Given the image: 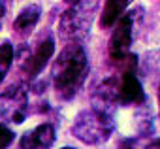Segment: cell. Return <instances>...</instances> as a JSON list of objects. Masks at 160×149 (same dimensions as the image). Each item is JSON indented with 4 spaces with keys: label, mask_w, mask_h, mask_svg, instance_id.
Returning <instances> with one entry per match:
<instances>
[{
    "label": "cell",
    "mask_w": 160,
    "mask_h": 149,
    "mask_svg": "<svg viewBox=\"0 0 160 149\" xmlns=\"http://www.w3.org/2000/svg\"><path fill=\"white\" fill-rule=\"evenodd\" d=\"M158 106H160V85H158Z\"/></svg>",
    "instance_id": "cell-17"
},
{
    "label": "cell",
    "mask_w": 160,
    "mask_h": 149,
    "mask_svg": "<svg viewBox=\"0 0 160 149\" xmlns=\"http://www.w3.org/2000/svg\"><path fill=\"white\" fill-rule=\"evenodd\" d=\"M117 93H119V78L113 76L104 80L92 93V108L113 115V110L117 106Z\"/></svg>",
    "instance_id": "cell-8"
},
{
    "label": "cell",
    "mask_w": 160,
    "mask_h": 149,
    "mask_svg": "<svg viewBox=\"0 0 160 149\" xmlns=\"http://www.w3.org/2000/svg\"><path fill=\"white\" fill-rule=\"evenodd\" d=\"M57 134H55V126L49 123L38 125L36 128L25 132L19 140L21 149H49L55 141Z\"/></svg>",
    "instance_id": "cell-9"
},
{
    "label": "cell",
    "mask_w": 160,
    "mask_h": 149,
    "mask_svg": "<svg viewBox=\"0 0 160 149\" xmlns=\"http://www.w3.org/2000/svg\"><path fill=\"white\" fill-rule=\"evenodd\" d=\"M55 53V40L53 38H45L43 42L38 44V47L25 59L23 62V74L28 78V80H36L40 76V72L47 66L49 59L53 57Z\"/></svg>",
    "instance_id": "cell-6"
},
{
    "label": "cell",
    "mask_w": 160,
    "mask_h": 149,
    "mask_svg": "<svg viewBox=\"0 0 160 149\" xmlns=\"http://www.w3.org/2000/svg\"><path fill=\"white\" fill-rule=\"evenodd\" d=\"M4 13H6V4H4V2H0V19L4 17Z\"/></svg>",
    "instance_id": "cell-16"
},
{
    "label": "cell",
    "mask_w": 160,
    "mask_h": 149,
    "mask_svg": "<svg viewBox=\"0 0 160 149\" xmlns=\"http://www.w3.org/2000/svg\"><path fill=\"white\" fill-rule=\"evenodd\" d=\"M147 147V141H145V136H139V138H128L122 141L121 149H145Z\"/></svg>",
    "instance_id": "cell-14"
},
{
    "label": "cell",
    "mask_w": 160,
    "mask_h": 149,
    "mask_svg": "<svg viewBox=\"0 0 160 149\" xmlns=\"http://www.w3.org/2000/svg\"><path fill=\"white\" fill-rule=\"evenodd\" d=\"M60 149H75V147H68V145H66V147H60Z\"/></svg>",
    "instance_id": "cell-18"
},
{
    "label": "cell",
    "mask_w": 160,
    "mask_h": 149,
    "mask_svg": "<svg viewBox=\"0 0 160 149\" xmlns=\"http://www.w3.org/2000/svg\"><path fill=\"white\" fill-rule=\"evenodd\" d=\"M13 138H15V134H13L8 126L0 125V149H8L10 143L13 141Z\"/></svg>",
    "instance_id": "cell-13"
},
{
    "label": "cell",
    "mask_w": 160,
    "mask_h": 149,
    "mask_svg": "<svg viewBox=\"0 0 160 149\" xmlns=\"http://www.w3.org/2000/svg\"><path fill=\"white\" fill-rule=\"evenodd\" d=\"M113 128H115L113 115L91 106L75 115L72 125V134L87 145H100L109 140Z\"/></svg>",
    "instance_id": "cell-2"
},
{
    "label": "cell",
    "mask_w": 160,
    "mask_h": 149,
    "mask_svg": "<svg viewBox=\"0 0 160 149\" xmlns=\"http://www.w3.org/2000/svg\"><path fill=\"white\" fill-rule=\"evenodd\" d=\"M98 8V2H73L68 4V8L62 12L60 21H58V30L64 40L70 44H77L83 40L92 23L94 10Z\"/></svg>",
    "instance_id": "cell-3"
},
{
    "label": "cell",
    "mask_w": 160,
    "mask_h": 149,
    "mask_svg": "<svg viewBox=\"0 0 160 149\" xmlns=\"http://www.w3.org/2000/svg\"><path fill=\"white\" fill-rule=\"evenodd\" d=\"M51 74L57 96L60 100H72L83 87L89 74V60L85 49L79 44H68L55 59Z\"/></svg>",
    "instance_id": "cell-1"
},
{
    "label": "cell",
    "mask_w": 160,
    "mask_h": 149,
    "mask_svg": "<svg viewBox=\"0 0 160 149\" xmlns=\"http://www.w3.org/2000/svg\"><path fill=\"white\" fill-rule=\"evenodd\" d=\"M40 15H42V8L38 6V4H28V6H25L23 10H21V13L15 17V21H13V32L17 34V36H28L34 28H36V25H38V21H40Z\"/></svg>",
    "instance_id": "cell-10"
},
{
    "label": "cell",
    "mask_w": 160,
    "mask_h": 149,
    "mask_svg": "<svg viewBox=\"0 0 160 149\" xmlns=\"http://www.w3.org/2000/svg\"><path fill=\"white\" fill-rule=\"evenodd\" d=\"M28 113V93L23 85H12L0 93V119L21 125Z\"/></svg>",
    "instance_id": "cell-4"
},
{
    "label": "cell",
    "mask_w": 160,
    "mask_h": 149,
    "mask_svg": "<svg viewBox=\"0 0 160 149\" xmlns=\"http://www.w3.org/2000/svg\"><path fill=\"white\" fill-rule=\"evenodd\" d=\"M134 21L136 13L134 12H124V15L115 23L111 38H109V57L121 64L130 57V45H132V36H134Z\"/></svg>",
    "instance_id": "cell-5"
},
{
    "label": "cell",
    "mask_w": 160,
    "mask_h": 149,
    "mask_svg": "<svg viewBox=\"0 0 160 149\" xmlns=\"http://www.w3.org/2000/svg\"><path fill=\"white\" fill-rule=\"evenodd\" d=\"M117 104L121 106H141L145 104V93L134 72H122L119 78Z\"/></svg>",
    "instance_id": "cell-7"
},
{
    "label": "cell",
    "mask_w": 160,
    "mask_h": 149,
    "mask_svg": "<svg viewBox=\"0 0 160 149\" xmlns=\"http://www.w3.org/2000/svg\"><path fill=\"white\" fill-rule=\"evenodd\" d=\"M145 149H160V138H156V140H152L151 143H147Z\"/></svg>",
    "instance_id": "cell-15"
},
{
    "label": "cell",
    "mask_w": 160,
    "mask_h": 149,
    "mask_svg": "<svg viewBox=\"0 0 160 149\" xmlns=\"http://www.w3.org/2000/svg\"><path fill=\"white\" fill-rule=\"evenodd\" d=\"M13 57H15V49L12 42L6 40L0 44V83L6 80L8 72L12 68V62H13Z\"/></svg>",
    "instance_id": "cell-12"
},
{
    "label": "cell",
    "mask_w": 160,
    "mask_h": 149,
    "mask_svg": "<svg viewBox=\"0 0 160 149\" xmlns=\"http://www.w3.org/2000/svg\"><path fill=\"white\" fill-rule=\"evenodd\" d=\"M130 4L124 2V0H108L104 4V12L100 15V27L102 28H111L115 27V23L124 15L126 8Z\"/></svg>",
    "instance_id": "cell-11"
}]
</instances>
